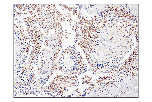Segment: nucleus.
<instances>
[{"instance_id": "obj_1", "label": "nucleus", "mask_w": 152, "mask_h": 102, "mask_svg": "<svg viewBox=\"0 0 152 102\" xmlns=\"http://www.w3.org/2000/svg\"><path fill=\"white\" fill-rule=\"evenodd\" d=\"M59 69L69 75L82 74L86 67L80 52L73 46L66 48L62 53L58 62Z\"/></svg>"}]
</instances>
